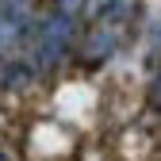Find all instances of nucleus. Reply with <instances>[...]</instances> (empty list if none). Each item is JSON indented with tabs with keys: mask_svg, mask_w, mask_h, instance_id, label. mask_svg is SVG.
<instances>
[{
	"mask_svg": "<svg viewBox=\"0 0 161 161\" xmlns=\"http://www.w3.org/2000/svg\"><path fill=\"white\" fill-rule=\"evenodd\" d=\"M65 38H69V19L65 15H54L50 23L42 27V46H38V62L42 65H54L65 50Z\"/></svg>",
	"mask_w": 161,
	"mask_h": 161,
	"instance_id": "nucleus-1",
	"label": "nucleus"
},
{
	"mask_svg": "<svg viewBox=\"0 0 161 161\" xmlns=\"http://www.w3.org/2000/svg\"><path fill=\"white\" fill-rule=\"evenodd\" d=\"M27 15V0H0V19H8V23H23Z\"/></svg>",
	"mask_w": 161,
	"mask_h": 161,
	"instance_id": "nucleus-2",
	"label": "nucleus"
},
{
	"mask_svg": "<svg viewBox=\"0 0 161 161\" xmlns=\"http://www.w3.org/2000/svg\"><path fill=\"white\" fill-rule=\"evenodd\" d=\"M62 12H65V15H69V12L77 15V12H80V0H62Z\"/></svg>",
	"mask_w": 161,
	"mask_h": 161,
	"instance_id": "nucleus-3",
	"label": "nucleus"
}]
</instances>
